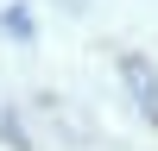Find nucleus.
I'll use <instances>...</instances> for the list:
<instances>
[{
	"instance_id": "1",
	"label": "nucleus",
	"mask_w": 158,
	"mask_h": 151,
	"mask_svg": "<svg viewBox=\"0 0 158 151\" xmlns=\"http://www.w3.org/2000/svg\"><path fill=\"white\" fill-rule=\"evenodd\" d=\"M6 32H13V38H25V32H32V13H25V6H13V13H6Z\"/></svg>"
}]
</instances>
